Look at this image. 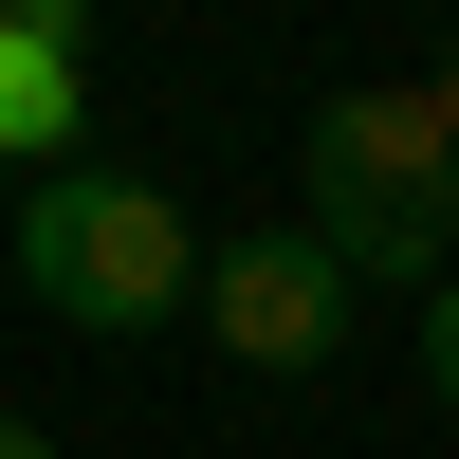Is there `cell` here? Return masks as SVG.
Returning a JSON list of instances; mask_svg holds the SVG:
<instances>
[{"mask_svg":"<svg viewBox=\"0 0 459 459\" xmlns=\"http://www.w3.org/2000/svg\"><path fill=\"white\" fill-rule=\"evenodd\" d=\"M294 184H313V239L368 294H441L459 276V129L423 92H331L294 129Z\"/></svg>","mask_w":459,"mask_h":459,"instance_id":"cell-1","label":"cell"},{"mask_svg":"<svg viewBox=\"0 0 459 459\" xmlns=\"http://www.w3.org/2000/svg\"><path fill=\"white\" fill-rule=\"evenodd\" d=\"M203 276L221 257L184 239L166 184H129V166H37L19 184V294L56 331H166V313H203Z\"/></svg>","mask_w":459,"mask_h":459,"instance_id":"cell-2","label":"cell"},{"mask_svg":"<svg viewBox=\"0 0 459 459\" xmlns=\"http://www.w3.org/2000/svg\"><path fill=\"white\" fill-rule=\"evenodd\" d=\"M74 92H92V37L37 0V19H0V147H74Z\"/></svg>","mask_w":459,"mask_h":459,"instance_id":"cell-4","label":"cell"},{"mask_svg":"<svg viewBox=\"0 0 459 459\" xmlns=\"http://www.w3.org/2000/svg\"><path fill=\"white\" fill-rule=\"evenodd\" d=\"M423 110H441V129H459V37H441V56H423Z\"/></svg>","mask_w":459,"mask_h":459,"instance_id":"cell-6","label":"cell"},{"mask_svg":"<svg viewBox=\"0 0 459 459\" xmlns=\"http://www.w3.org/2000/svg\"><path fill=\"white\" fill-rule=\"evenodd\" d=\"M350 257L313 239V221H276V239H221V276H203V350L221 368H331L350 350Z\"/></svg>","mask_w":459,"mask_h":459,"instance_id":"cell-3","label":"cell"},{"mask_svg":"<svg viewBox=\"0 0 459 459\" xmlns=\"http://www.w3.org/2000/svg\"><path fill=\"white\" fill-rule=\"evenodd\" d=\"M0 459H56V423H19V404H0Z\"/></svg>","mask_w":459,"mask_h":459,"instance_id":"cell-7","label":"cell"},{"mask_svg":"<svg viewBox=\"0 0 459 459\" xmlns=\"http://www.w3.org/2000/svg\"><path fill=\"white\" fill-rule=\"evenodd\" d=\"M423 386H441V404H459V276H441V294H423Z\"/></svg>","mask_w":459,"mask_h":459,"instance_id":"cell-5","label":"cell"}]
</instances>
